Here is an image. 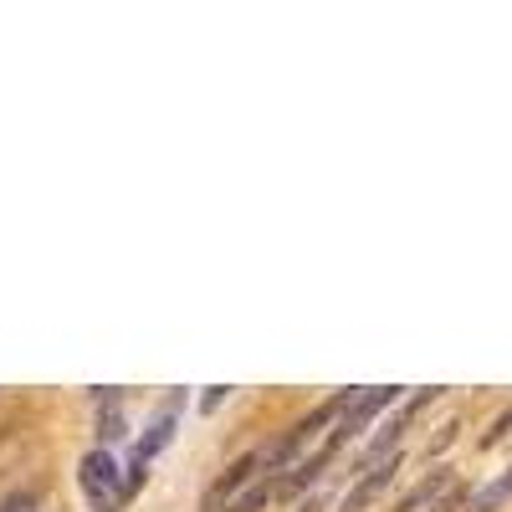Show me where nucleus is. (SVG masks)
<instances>
[{"instance_id": "obj_1", "label": "nucleus", "mask_w": 512, "mask_h": 512, "mask_svg": "<svg viewBox=\"0 0 512 512\" xmlns=\"http://www.w3.org/2000/svg\"><path fill=\"white\" fill-rule=\"evenodd\" d=\"M77 482H82V492H88L93 512H118L123 497H128V477L118 472V461L108 451H88V456H82L77 461Z\"/></svg>"}, {"instance_id": "obj_2", "label": "nucleus", "mask_w": 512, "mask_h": 512, "mask_svg": "<svg viewBox=\"0 0 512 512\" xmlns=\"http://www.w3.org/2000/svg\"><path fill=\"white\" fill-rule=\"evenodd\" d=\"M175 425H180V400H169L149 425H144V436H139V446H134V461H128V487H144V477H149V461L175 441Z\"/></svg>"}, {"instance_id": "obj_3", "label": "nucleus", "mask_w": 512, "mask_h": 512, "mask_svg": "<svg viewBox=\"0 0 512 512\" xmlns=\"http://www.w3.org/2000/svg\"><path fill=\"white\" fill-rule=\"evenodd\" d=\"M395 400H400V390H395V384H390V390H359V400L344 410V420L333 425V436H338V441H354V436L364 431V425H369L379 410H390Z\"/></svg>"}, {"instance_id": "obj_4", "label": "nucleus", "mask_w": 512, "mask_h": 512, "mask_svg": "<svg viewBox=\"0 0 512 512\" xmlns=\"http://www.w3.org/2000/svg\"><path fill=\"white\" fill-rule=\"evenodd\" d=\"M395 472H400V456H390V461L369 466V472H364V477H359V482L349 487V497L338 502V512H364V507H369V502H374V497H379L384 487L395 482Z\"/></svg>"}, {"instance_id": "obj_5", "label": "nucleus", "mask_w": 512, "mask_h": 512, "mask_svg": "<svg viewBox=\"0 0 512 512\" xmlns=\"http://www.w3.org/2000/svg\"><path fill=\"white\" fill-rule=\"evenodd\" d=\"M256 472H262V451H251V456H241L236 466H226V477L205 492V512H221V502L231 507V502H236V492H241Z\"/></svg>"}, {"instance_id": "obj_6", "label": "nucleus", "mask_w": 512, "mask_h": 512, "mask_svg": "<svg viewBox=\"0 0 512 512\" xmlns=\"http://www.w3.org/2000/svg\"><path fill=\"white\" fill-rule=\"evenodd\" d=\"M507 497H512V466H507V472H502L497 482H487V487H482L472 502H466V512H497Z\"/></svg>"}, {"instance_id": "obj_7", "label": "nucleus", "mask_w": 512, "mask_h": 512, "mask_svg": "<svg viewBox=\"0 0 512 512\" xmlns=\"http://www.w3.org/2000/svg\"><path fill=\"white\" fill-rule=\"evenodd\" d=\"M436 497H451V477H446V472L425 477V482H420V487H415V492H410V497L400 502V512H420L425 502H436Z\"/></svg>"}, {"instance_id": "obj_8", "label": "nucleus", "mask_w": 512, "mask_h": 512, "mask_svg": "<svg viewBox=\"0 0 512 512\" xmlns=\"http://www.w3.org/2000/svg\"><path fill=\"white\" fill-rule=\"evenodd\" d=\"M272 492H277V482H272V477H262V482H256L251 492H241V497H236L226 512H262V507L272 502Z\"/></svg>"}, {"instance_id": "obj_9", "label": "nucleus", "mask_w": 512, "mask_h": 512, "mask_svg": "<svg viewBox=\"0 0 512 512\" xmlns=\"http://www.w3.org/2000/svg\"><path fill=\"white\" fill-rule=\"evenodd\" d=\"M98 436H103V441H118V436H123V410H118V395H108V415L98 420Z\"/></svg>"}, {"instance_id": "obj_10", "label": "nucleus", "mask_w": 512, "mask_h": 512, "mask_svg": "<svg viewBox=\"0 0 512 512\" xmlns=\"http://www.w3.org/2000/svg\"><path fill=\"white\" fill-rule=\"evenodd\" d=\"M36 502H41V497H36L31 487H21V492H11L6 502H0V512H36Z\"/></svg>"}, {"instance_id": "obj_11", "label": "nucleus", "mask_w": 512, "mask_h": 512, "mask_svg": "<svg viewBox=\"0 0 512 512\" xmlns=\"http://www.w3.org/2000/svg\"><path fill=\"white\" fill-rule=\"evenodd\" d=\"M507 436H512V405H507V410L492 420V431L482 436V446H497V441H507Z\"/></svg>"}, {"instance_id": "obj_12", "label": "nucleus", "mask_w": 512, "mask_h": 512, "mask_svg": "<svg viewBox=\"0 0 512 512\" xmlns=\"http://www.w3.org/2000/svg\"><path fill=\"white\" fill-rule=\"evenodd\" d=\"M226 395H231V390H221V384H216V390H210V395H205V400H200V410H216V405H221V400H226Z\"/></svg>"}]
</instances>
